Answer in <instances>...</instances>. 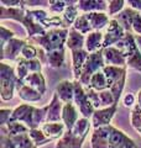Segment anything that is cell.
Segmentation results:
<instances>
[{"label":"cell","mask_w":141,"mask_h":148,"mask_svg":"<svg viewBox=\"0 0 141 148\" xmlns=\"http://www.w3.org/2000/svg\"><path fill=\"white\" fill-rule=\"evenodd\" d=\"M92 148H138L135 141L124 131L113 125L93 128L91 137Z\"/></svg>","instance_id":"1"},{"label":"cell","mask_w":141,"mask_h":148,"mask_svg":"<svg viewBox=\"0 0 141 148\" xmlns=\"http://www.w3.org/2000/svg\"><path fill=\"white\" fill-rule=\"evenodd\" d=\"M0 20H14L17 21L24 26V29L26 30L27 38H32L39 35H44L47 31L44 26L39 25L35 21V18L32 17L30 9L26 8L25 5L17 6V8H6L0 5Z\"/></svg>","instance_id":"2"},{"label":"cell","mask_w":141,"mask_h":148,"mask_svg":"<svg viewBox=\"0 0 141 148\" xmlns=\"http://www.w3.org/2000/svg\"><path fill=\"white\" fill-rule=\"evenodd\" d=\"M47 111H48V104L42 108H36L31 104H20L14 109L10 120L25 123L30 130L40 128L42 125L46 123Z\"/></svg>","instance_id":"3"},{"label":"cell","mask_w":141,"mask_h":148,"mask_svg":"<svg viewBox=\"0 0 141 148\" xmlns=\"http://www.w3.org/2000/svg\"><path fill=\"white\" fill-rule=\"evenodd\" d=\"M92 128V121L89 119L81 117L72 130H67L62 138L56 142V148H83L89 131Z\"/></svg>","instance_id":"4"},{"label":"cell","mask_w":141,"mask_h":148,"mask_svg":"<svg viewBox=\"0 0 141 148\" xmlns=\"http://www.w3.org/2000/svg\"><path fill=\"white\" fill-rule=\"evenodd\" d=\"M69 29H51L47 30L44 35L32 37L29 41L31 43L39 45L46 53L56 49H63L67 43Z\"/></svg>","instance_id":"5"},{"label":"cell","mask_w":141,"mask_h":148,"mask_svg":"<svg viewBox=\"0 0 141 148\" xmlns=\"http://www.w3.org/2000/svg\"><path fill=\"white\" fill-rule=\"evenodd\" d=\"M17 75L15 66L0 62V96L3 101H10L16 94Z\"/></svg>","instance_id":"6"},{"label":"cell","mask_w":141,"mask_h":148,"mask_svg":"<svg viewBox=\"0 0 141 148\" xmlns=\"http://www.w3.org/2000/svg\"><path fill=\"white\" fill-rule=\"evenodd\" d=\"M103 73L106 75L108 80L110 84V91L113 92L115 98V101L119 104V100L123 98V91L126 83V72L128 67H113V66H105L102 69Z\"/></svg>","instance_id":"7"},{"label":"cell","mask_w":141,"mask_h":148,"mask_svg":"<svg viewBox=\"0 0 141 148\" xmlns=\"http://www.w3.org/2000/svg\"><path fill=\"white\" fill-rule=\"evenodd\" d=\"M116 48L123 51L126 57V66L128 68H133L141 72V52L135 42V36L131 32H126L124 40L115 45Z\"/></svg>","instance_id":"8"},{"label":"cell","mask_w":141,"mask_h":148,"mask_svg":"<svg viewBox=\"0 0 141 148\" xmlns=\"http://www.w3.org/2000/svg\"><path fill=\"white\" fill-rule=\"evenodd\" d=\"M105 67V61H104V56H103V49L99 52L91 53L87 58V62L83 67L82 75L79 78V82L84 88H88L91 78L97 72L102 71Z\"/></svg>","instance_id":"9"},{"label":"cell","mask_w":141,"mask_h":148,"mask_svg":"<svg viewBox=\"0 0 141 148\" xmlns=\"http://www.w3.org/2000/svg\"><path fill=\"white\" fill-rule=\"evenodd\" d=\"M74 82V100L73 103L77 106L79 114L82 115V117L86 119H92L95 108L92 105L87 96V91L84 89V86L81 84L79 80H73Z\"/></svg>","instance_id":"10"},{"label":"cell","mask_w":141,"mask_h":148,"mask_svg":"<svg viewBox=\"0 0 141 148\" xmlns=\"http://www.w3.org/2000/svg\"><path fill=\"white\" fill-rule=\"evenodd\" d=\"M103 34H104L103 48H108V47H113L118 42H120L121 40H124L126 36V31L121 27V25L115 18H110L109 24L105 27V30L103 31Z\"/></svg>","instance_id":"11"},{"label":"cell","mask_w":141,"mask_h":148,"mask_svg":"<svg viewBox=\"0 0 141 148\" xmlns=\"http://www.w3.org/2000/svg\"><path fill=\"white\" fill-rule=\"evenodd\" d=\"M26 43H27V40L14 37L9 42L1 46V62L9 61V62L16 63L17 59L21 57V51Z\"/></svg>","instance_id":"12"},{"label":"cell","mask_w":141,"mask_h":148,"mask_svg":"<svg viewBox=\"0 0 141 148\" xmlns=\"http://www.w3.org/2000/svg\"><path fill=\"white\" fill-rule=\"evenodd\" d=\"M41 71H42V62L39 58L29 61V59L20 57L15 63V72L17 79L20 80H24L31 73H39Z\"/></svg>","instance_id":"13"},{"label":"cell","mask_w":141,"mask_h":148,"mask_svg":"<svg viewBox=\"0 0 141 148\" xmlns=\"http://www.w3.org/2000/svg\"><path fill=\"white\" fill-rule=\"evenodd\" d=\"M116 111H118V104L109 106V108H103V109L95 110L91 119L92 127L99 128V127H104V126L111 125V121L115 116Z\"/></svg>","instance_id":"14"},{"label":"cell","mask_w":141,"mask_h":148,"mask_svg":"<svg viewBox=\"0 0 141 148\" xmlns=\"http://www.w3.org/2000/svg\"><path fill=\"white\" fill-rule=\"evenodd\" d=\"M103 56H104L105 66L113 67H128L126 66V57L123 51L116 48L115 46L108 48H103Z\"/></svg>","instance_id":"15"},{"label":"cell","mask_w":141,"mask_h":148,"mask_svg":"<svg viewBox=\"0 0 141 148\" xmlns=\"http://www.w3.org/2000/svg\"><path fill=\"white\" fill-rule=\"evenodd\" d=\"M16 94L22 101L30 104V103H37L42 99V94L40 91L35 90L34 88L26 85L22 80L19 79L16 84Z\"/></svg>","instance_id":"16"},{"label":"cell","mask_w":141,"mask_h":148,"mask_svg":"<svg viewBox=\"0 0 141 148\" xmlns=\"http://www.w3.org/2000/svg\"><path fill=\"white\" fill-rule=\"evenodd\" d=\"M55 92L57 94L59 100L63 104L67 103H73L74 100V82L64 79L61 80L57 85H56Z\"/></svg>","instance_id":"17"},{"label":"cell","mask_w":141,"mask_h":148,"mask_svg":"<svg viewBox=\"0 0 141 148\" xmlns=\"http://www.w3.org/2000/svg\"><path fill=\"white\" fill-rule=\"evenodd\" d=\"M72 71H73V78L74 80H79V78L82 75V71L83 67L87 62V58L89 53L86 51V48L83 49H77V51H72Z\"/></svg>","instance_id":"18"},{"label":"cell","mask_w":141,"mask_h":148,"mask_svg":"<svg viewBox=\"0 0 141 148\" xmlns=\"http://www.w3.org/2000/svg\"><path fill=\"white\" fill-rule=\"evenodd\" d=\"M77 8L81 14L105 12L108 11V1H104V0H81V1H77Z\"/></svg>","instance_id":"19"},{"label":"cell","mask_w":141,"mask_h":148,"mask_svg":"<svg viewBox=\"0 0 141 148\" xmlns=\"http://www.w3.org/2000/svg\"><path fill=\"white\" fill-rule=\"evenodd\" d=\"M62 110H63V103L59 100L57 94L52 95L50 104H48V111H47L46 122H62Z\"/></svg>","instance_id":"20"},{"label":"cell","mask_w":141,"mask_h":148,"mask_svg":"<svg viewBox=\"0 0 141 148\" xmlns=\"http://www.w3.org/2000/svg\"><path fill=\"white\" fill-rule=\"evenodd\" d=\"M81 119L79 117V111L74 103H67L63 104V110H62V122L67 130H72L77 121Z\"/></svg>","instance_id":"21"},{"label":"cell","mask_w":141,"mask_h":148,"mask_svg":"<svg viewBox=\"0 0 141 148\" xmlns=\"http://www.w3.org/2000/svg\"><path fill=\"white\" fill-rule=\"evenodd\" d=\"M103 43H104V34L103 31H93L86 36V48L87 52L95 53L103 49Z\"/></svg>","instance_id":"22"},{"label":"cell","mask_w":141,"mask_h":148,"mask_svg":"<svg viewBox=\"0 0 141 148\" xmlns=\"http://www.w3.org/2000/svg\"><path fill=\"white\" fill-rule=\"evenodd\" d=\"M42 130V132L50 138L51 141L57 142L59 138H62L63 135L67 131L63 122H46L40 127Z\"/></svg>","instance_id":"23"},{"label":"cell","mask_w":141,"mask_h":148,"mask_svg":"<svg viewBox=\"0 0 141 148\" xmlns=\"http://www.w3.org/2000/svg\"><path fill=\"white\" fill-rule=\"evenodd\" d=\"M93 31H104L110 21L108 12H88L86 14Z\"/></svg>","instance_id":"24"},{"label":"cell","mask_w":141,"mask_h":148,"mask_svg":"<svg viewBox=\"0 0 141 148\" xmlns=\"http://www.w3.org/2000/svg\"><path fill=\"white\" fill-rule=\"evenodd\" d=\"M84 46H86V36L82 35L81 32H78L70 27L69 29V34H68V38H67V43H66V47H67L70 52L72 51H77V49H83Z\"/></svg>","instance_id":"25"},{"label":"cell","mask_w":141,"mask_h":148,"mask_svg":"<svg viewBox=\"0 0 141 148\" xmlns=\"http://www.w3.org/2000/svg\"><path fill=\"white\" fill-rule=\"evenodd\" d=\"M86 89H93L98 92L100 91H104V90H108L110 89V84H109V80L103 71H99L97 72L91 78V82H89V85Z\"/></svg>","instance_id":"26"},{"label":"cell","mask_w":141,"mask_h":148,"mask_svg":"<svg viewBox=\"0 0 141 148\" xmlns=\"http://www.w3.org/2000/svg\"><path fill=\"white\" fill-rule=\"evenodd\" d=\"M22 82L25 83L26 85H29L31 88H34L35 90L40 91L42 95L46 92V79H45L44 74H42L41 72L29 74Z\"/></svg>","instance_id":"27"},{"label":"cell","mask_w":141,"mask_h":148,"mask_svg":"<svg viewBox=\"0 0 141 148\" xmlns=\"http://www.w3.org/2000/svg\"><path fill=\"white\" fill-rule=\"evenodd\" d=\"M79 15H81V14H79V10L77 8V1H70L69 5L66 8L64 12L61 15L63 25H64V29H70Z\"/></svg>","instance_id":"28"},{"label":"cell","mask_w":141,"mask_h":148,"mask_svg":"<svg viewBox=\"0 0 141 148\" xmlns=\"http://www.w3.org/2000/svg\"><path fill=\"white\" fill-rule=\"evenodd\" d=\"M1 131L8 133L9 136H20V135H25V133L30 132V128L26 126L25 123H22L20 121H9L6 123V126L1 127Z\"/></svg>","instance_id":"29"},{"label":"cell","mask_w":141,"mask_h":148,"mask_svg":"<svg viewBox=\"0 0 141 148\" xmlns=\"http://www.w3.org/2000/svg\"><path fill=\"white\" fill-rule=\"evenodd\" d=\"M46 63L51 68H62L64 66L66 56H64V48L63 49H56L52 52L46 53Z\"/></svg>","instance_id":"30"},{"label":"cell","mask_w":141,"mask_h":148,"mask_svg":"<svg viewBox=\"0 0 141 148\" xmlns=\"http://www.w3.org/2000/svg\"><path fill=\"white\" fill-rule=\"evenodd\" d=\"M72 27L76 31L81 32V34L84 35V36H87V35L91 34V32H93V29H92L91 24H89V21H88V18L86 16V14H81V15L78 16V18L76 20V22L73 24Z\"/></svg>","instance_id":"31"},{"label":"cell","mask_w":141,"mask_h":148,"mask_svg":"<svg viewBox=\"0 0 141 148\" xmlns=\"http://www.w3.org/2000/svg\"><path fill=\"white\" fill-rule=\"evenodd\" d=\"M29 136H30L31 141L35 143V146H36L37 148H40V147H42V146L47 145V143L52 142L48 137H47V136L45 135L44 132H42V130H41V128H34V130H30Z\"/></svg>","instance_id":"32"},{"label":"cell","mask_w":141,"mask_h":148,"mask_svg":"<svg viewBox=\"0 0 141 148\" xmlns=\"http://www.w3.org/2000/svg\"><path fill=\"white\" fill-rule=\"evenodd\" d=\"M129 15H130V26L133 34L141 36V12L129 8Z\"/></svg>","instance_id":"33"},{"label":"cell","mask_w":141,"mask_h":148,"mask_svg":"<svg viewBox=\"0 0 141 148\" xmlns=\"http://www.w3.org/2000/svg\"><path fill=\"white\" fill-rule=\"evenodd\" d=\"M69 3L70 1H63V0H50L48 4H47V8H48V11L52 15L61 16L64 12L66 8L69 5Z\"/></svg>","instance_id":"34"},{"label":"cell","mask_w":141,"mask_h":148,"mask_svg":"<svg viewBox=\"0 0 141 148\" xmlns=\"http://www.w3.org/2000/svg\"><path fill=\"white\" fill-rule=\"evenodd\" d=\"M125 8H126L125 0H110V1H108V15L111 18L116 16L118 14H120Z\"/></svg>","instance_id":"35"},{"label":"cell","mask_w":141,"mask_h":148,"mask_svg":"<svg viewBox=\"0 0 141 148\" xmlns=\"http://www.w3.org/2000/svg\"><path fill=\"white\" fill-rule=\"evenodd\" d=\"M21 58L29 59V61L39 58V48L32 45L29 40H27V43L24 46V48L21 51Z\"/></svg>","instance_id":"36"},{"label":"cell","mask_w":141,"mask_h":148,"mask_svg":"<svg viewBox=\"0 0 141 148\" xmlns=\"http://www.w3.org/2000/svg\"><path fill=\"white\" fill-rule=\"evenodd\" d=\"M99 101H100V109L109 108V106L118 104L115 101V98H114V95H113V92L109 89L99 92Z\"/></svg>","instance_id":"37"},{"label":"cell","mask_w":141,"mask_h":148,"mask_svg":"<svg viewBox=\"0 0 141 148\" xmlns=\"http://www.w3.org/2000/svg\"><path fill=\"white\" fill-rule=\"evenodd\" d=\"M14 37H15V32L5 27L4 25H0V45L4 46L11 38H14Z\"/></svg>","instance_id":"38"},{"label":"cell","mask_w":141,"mask_h":148,"mask_svg":"<svg viewBox=\"0 0 141 148\" xmlns=\"http://www.w3.org/2000/svg\"><path fill=\"white\" fill-rule=\"evenodd\" d=\"M86 89V88H84ZM87 91V96H88V99L89 101L92 103V105L95 108V110L98 109H100V101H99V92L95 91V90H93V89H86Z\"/></svg>","instance_id":"39"},{"label":"cell","mask_w":141,"mask_h":148,"mask_svg":"<svg viewBox=\"0 0 141 148\" xmlns=\"http://www.w3.org/2000/svg\"><path fill=\"white\" fill-rule=\"evenodd\" d=\"M14 109L10 108H1L0 109V126H6V123L10 121Z\"/></svg>","instance_id":"40"},{"label":"cell","mask_w":141,"mask_h":148,"mask_svg":"<svg viewBox=\"0 0 141 148\" xmlns=\"http://www.w3.org/2000/svg\"><path fill=\"white\" fill-rule=\"evenodd\" d=\"M121 103H123V105L125 108L133 109L136 105V96L133 94V92H126V94L123 95V98H121Z\"/></svg>","instance_id":"41"},{"label":"cell","mask_w":141,"mask_h":148,"mask_svg":"<svg viewBox=\"0 0 141 148\" xmlns=\"http://www.w3.org/2000/svg\"><path fill=\"white\" fill-rule=\"evenodd\" d=\"M0 141H1V148H17L16 145L10 138V136L6 135L5 132H1V135H0Z\"/></svg>","instance_id":"42"},{"label":"cell","mask_w":141,"mask_h":148,"mask_svg":"<svg viewBox=\"0 0 141 148\" xmlns=\"http://www.w3.org/2000/svg\"><path fill=\"white\" fill-rule=\"evenodd\" d=\"M0 4L6 8H17L22 5V1H20V0H1Z\"/></svg>","instance_id":"43"},{"label":"cell","mask_w":141,"mask_h":148,"mask_svg":"<svg viewBox=\"0 0 141 148\" xmlns=\"http://www.w3.org/2000/svg\"><path fill=\"white\" fill-rule=\"evenodd\" d=\"M126 4H128L129 8H131V9H134V10L141 12V0H128Z\"/></svg>","instance_id":"44"},{"label":"cell","mask_w":141,"mask_h":148,"mask_svg":"<svg viewBox=\"0 0 141 148\" xmlns=\"http://www.w3.org/2000/svg\"><path fill=\"white\" fill-rule=\"evenodd\" d=\"M134 36H135V42H136V45H138V47H139L140 52H141V36H139V35H134Z\"/></svg>","instance_id":"45"},{"label":"cell","mask_w":141,"mask_h":148,"mask_svg":"<svg viewBox=\"0 0 141 148\" xmlns=\"http://www.w3.org/2000/svg\"><path fill=\"white\" fill-rule=\"evenodd\" d=\"M136 105H138L139 108L141 109V89L139 90L138 95H136Z\"/></svg>","instance_id":"46"},{"label":"cell","mask_w":141,"mask_h":148,"mask_svg":"<svg viewBox=\"0 0 141 148\" xmlns=\"http://www.w3.org/2000/svg\"><path fill=\"white\" fill-rule=\"evenodd\" d=\"M140 73H141V72H140Z\"/></svg>","instance_id":"47"}]
</instances>
